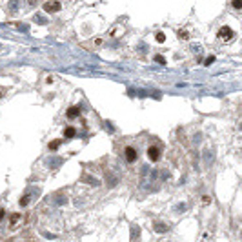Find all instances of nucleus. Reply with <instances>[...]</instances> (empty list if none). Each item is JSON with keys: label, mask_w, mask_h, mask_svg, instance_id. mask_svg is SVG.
Returning a JSON list of instances; mask_svg holds the SVG:
<instances>
[{"label": "nucleus", "mask_w": 242, "mask_h": 242, "mask_svg": "<svg viewBox=\"0 0 242 242\" xmlns=\"http://www.w3.org/2000/svg\"><path fill=\"white\" fill-rule=\"evenodd\" d=\"M60 8H62L60 2H47V4H44V9H46L47 13H57Z\"/></svg>", "instance_id": "obj_4"}, {"label": "nucleus", "mask_w": 242, "mask_h": 242, "mask_svg": "<svg viewBox=\"0 0 242 242\" xmlns=\"http://www.w3.org/2000/svg\"><path fill=\"white\" fill-rule=\"evenodd\" d=\"M27 202H29V197L24 195L22 198H20V206H27Z\"/></svg>", "instance_id": "obj_10"}, {"label": "nucleus", "mask_w": 242, "mask_h": 242, "mask_svg": "<svg viewBox=\"0 0 242 242\" xmlns=\"http://www.w3.org/2000/svg\"><path fill=\"white\" fill-rule=\"evenodd\" d=\"M218 37L222 38V40H231V38H233V29H231V27H227V26L220 27V31H218Z\"/></svg>", "instance_id": "obj_2"}, {"label": "nucleus", "mask_w": 242, "mask_h": 242, "mask_svg": "<svg viewBox=\"0 0 242 242\" xmlns=\"http://www.w3.org/2000/svg\"><path fill=\"white\" fill-rule=\"evenodd\" d=\"M155 60L158 62V64H166V58L162 57V55H157V57H155Z\"/></svg>", "instance_id": "obj_13"}, {"label": "nucleus", "mask_w": 242, "mask_h": 242, "mask_svg": "<svg viewBox=\"0 0 242 242\" xmlns=\"http://www.w3.org/2000/svg\"><path fill=\"white\" fill-rule=\"evenodd\" d=\"M4 218V209H0V220Z\"/></svg>", "instance_id": "obj_16"}, {"label": "nucleus", "mask_w": 242, "mask_h": 242, "mask_svg": "<svg viewBox=\"0 0 242 242\" xmlns=\"http://www.w3.org/2000/svg\"><path fill=\"white\" fill-rule=\"evenodd\" d=\"M60 144H62V140H51L49 144H47V148H49V149H58Z\"/></svg>", "instance_id": "obj_8"}, {"label": "nucleus", "mask_w": 242, "mask_h": 242, "mask_svg": "<svg viewBox=\"0 0 242 242\" xmlns=\"http://www.w3.org/2000/svg\"><path fill=\"white\" fill-rule=\"evenodd\" d=\"M124 155H126V160H128L129 164H131V162H135V160H137V157H138V155H137V149H135V148H131V146L126 148Z\"/></svg>", "instance_id": "obj_3"}, {"label": "nucleus", "mask_w": 242, "mask_h": 242, "mask_svg": "<svg viewBox=\"0 0 242 242\" xmlns=\"http://www.w3.org/2000/svg\"><path fill=\"white\" fill-rule=\"evenodd\" d=\"M157 40H158V42H164V40H166V35L164 33H157Z\"/></svg>", "instance_id": "obj_14"}, {"label": "nucleus", "mask_w": 242, "mask_h": 242, "mask_svg": "<svg viewBox=\"0 0 242 242\" xmlns=\"http://www.w3.org/2000/svg\"><path fill=\"white\" fill-rule=\"evenodd\" d=\"M155 231H157V233H166V231H168V226L162 224V222H157V224H155Z\"/></svg>", "instance_id": "obj_7"}, {"label": "nucleus", "mask_w": 242, "mask_h": 242, "mask_svg": "<svg viewBox=\"0 0 242 242\" xmlns=\"http://www.w3.org/2000/svg\"><path fill=\"white\" fill-rule=\"evenodd\" d=\"M78 115H80V107H78V106H71V107L66 111V116H67V119H77Z\"/></svg>", "instance_id": "obj_5"}, {"label": "nucleus", "mask_w": 242, "mask_h": 242, "mask_svg": "<svg viewBox=\"0 0 242 242\" xmlns=\"http://www.w3.org/2000/svg\"><path fill=\"white\" fill-rule=\"evenodd\" d=\"M18 220H20V215H18V213H13L11 218H9V222H11V226H15V224L18 222Z\"/></svg>", "instance_id": "obj_9"}, {"label": "nucleus", "mask_w": 242, "mask_h": 242, "mask_svg": "<svg viewBox=\"0 0 242 242\" xmlns=\"http://www.w3.org/2000/svg\"><path fill=\"white\" fill-rule=\"evenodd\" d=\"M213 60H215V57H213V55H211V57H207L206 62H204V66H211V64H213Z\"/></svg>", "instance_id": "obj_12"}, {"label": "nucleus", "mask_w": 242, "mask_h": 242, "mask_svg": "<svg viewBox=\"0 0 242 242\" xmlns=\"http://www.w3.org/2000/svg\"><path fill=\"white\" fill-rule=\"evenodd\" d=\"M231 6H233L235 9H240V8H242V0H235V2H233Z\"/></svg>", "instance_id": "obj_11"}, {"label": "nucleus", "mask_w": 242, "mask_h": 242, "mask_svg": "<svg viewBox=\"0 0 242 242\" xmlns=\"http://www.w3.org/2000/svg\"><path fill=\"white\" fill-rule=\"evenodd\" d=\"M148 158H149L151 162L160 160V148H158V146H149V149H148Z\"/></svg>", "instance_id": "obj_1"}, {"label": "nucleus", "mask_w": 242, "mask_h": 242, "mask_svg": "<svg viewBox=\"0 0 242 242\" xmlns=\"http://www.w3.org/2000/svg\"><path fill=\"white\" fill-rule=\"evenodd\" d=\"M75 135H77V129H75V128L67 126V128L64 129V137H66V138H73Z\"/></svg>", "instance_id": "obj_6"}, {"label": "nucleus", "mask_w": 242, "mask_h": 242, "mask_svg": "<svg viewBox=\"0 0 242 242\" xmlns=\"http://www.w3.org/2000/svg\"><path fill=\"white\" fill-rule=\"evenodd\" d=\"M178 37H182V38H188V33H186V31H180V33H178Z\"/></svg>", "instance_id": "obj_15"}]
</instances>
